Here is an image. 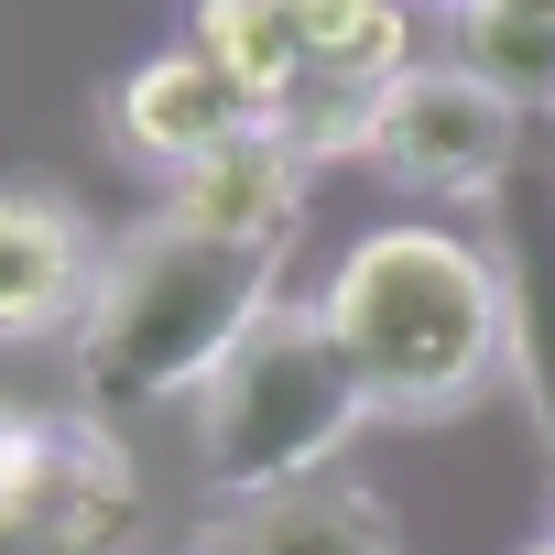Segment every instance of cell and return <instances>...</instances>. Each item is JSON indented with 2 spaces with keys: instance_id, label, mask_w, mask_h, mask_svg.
<instances>
[{
  "instance_id": "6",
  "label": "cell",
  "mask_w": 555,
  "mask_h": 555,
  "mask_svg": "<svg viewBox=\"0 0 555 555\" xmlns=\"http://www.w3.org/2000/svg\"><path fill=\"white\" fill-rule=\"evenodd\" d=\"M306 185H317V164H306V142H295L284 120H240L218 153H196V164L175 175L164 218L218 229V240H295Z\"/></svg>"
},
{
  "instance_id": "7",
  "label": "cell",
  "mask_w": 555,
  "mask_h": 555,
  "mask_svg": "<svg viewBox=\"0 0 555 555\" xmlns=\"http://www.w3.org/2000/svg\"><path fill=\"white\" fill-rule=\"evenodd\" d=\"M99 295V250H88V218L44 185H0V338H77Z\"/></svg>"
},
{
  "instance_id": "13",
  "label": "cell",
  "mask_w": 555,
  "mask_h": 555,
  "mask_svg": "<svg viewBox=\"0 0 555 555\" xmlns=\"http://www.w3.org/2000/svg\"><path fill=\"white\" fill-rule=\"evenodd\" d=\"M185 555H240V544H229V522H207V533H196Z\"/></svg>"
},
{
  "instance_id": "11",
  "label": "cell",
  "mask_w": 555,
  "mask_h": 555,
  "mask_svg": "<svg viewBox=\"0 0 555 555\" xmlns=\"http://www.w3.org/2000/svg\"><path fill=\"white\" fill-rule=\"evenodd\" d=\"M218 522H229L240 555H403L382 501L349 490V479H306L284 501H250V512H218Z\"/></svg>"
},
{
  "instance_id": "2",
  "label": "cell",
  "mask_w": 555,
  "mask_h": 555,
  "mask_svg": "<svg viewBox=\"0 0 555 555\" xmlns=\"http://www.w3.org/2000/svg\"><path fill=\"white\" fill-rule=\"evenodd\" d=\"M317 317L338 327L371 414L447 425L501 371V261L457 229H360L317 284Z\"/></svg>"
},
{
  "instance_id": "10",
  "label": "cell",
  "mask_w": 555,
  "mask_h": 555,
  "mask_svg": "<svg viewBox=\"0 0 555 555\" xmlns=\"http://www.w3.org/2000/svg\"><path fill=\"white\" fill-rule=\"evenodd\" d=\"M185 44L250 99V120H284L295 88H306V34H295L284 0H196V34Z\"/></svg>"
},
{
  "instance_id": "14",
  "label": "cell",
  "mask_w": 555,
  "mask_h": 555,
  "mask_svg": "<svg viewBox=\"0 0 555 555\" xmlns=\"http://www.w3.org/2000/svg\"><path fill=\"white\" fill-rule=\"evenodd\" d=\"M522 555H555V533H544V544H522Z\"/></svg>"
},
{
  "instance_id": "1",
  "label": "cell",
  "mask_w": 555,
  "mask_h": 555,
  "mask_svg": "<svg viewBox=\"0 0 555 555\" xmlns=\"http://www.w3.org/2000/svg\"><path fill=\"white\" fill-rule=\"evenodd\" d=\"M284 250L295 240H218L153 218L131 250L99 261V295L77 317V403L88 414L196 403L229 371V349L284 306Z\"/></svg>"
},
{
  "instance_id": "8",
  "label": "cell",
  "mask_w": 555,
  "mask_h": 555,
  "mask_svg": "<svg viewBox=\"0 0 555 555\" xmlns=\"http://www.w3.org/2000/svg\"><path fill=\"white\" fill-rule=\"evenodd\" d=\"M240 120H250V99H240L196 44H164V55H142V66L109 88V142H120L131 164H164V175H185L196 153H218Z\"/></svg>"
},
{
  "instance_id": "5",
  "label": "cell",
  "mask_w": 555,
  "mask_h": 555,
  "mask_svg": "<svg viewBox=\"0 0 555 555\" xmlns=\"http://www.w3.org/2000/svg\"><path fill=\"white\" fill-rule=\"evenodd\" d=\"M490 261H501V371L533 414V447L555 468V153H522L490 196Z\"/></svg>"
},
{
  "instance_id": "3",
  "label": "cell",
  "mask_w": 555,
  "mask_h": 555,
  "mask_svg": "<svg viewBox=\"0 0 555 555\" xmlns=\"http://www.w3.org/2000/svg\"><path fill=\"white\" fill-rule=\"evenodd\" d=\"M360 425H371V392H360L338 327L317 306H272L229 349V371L196 392V479L218 490V512L284 501V490L327 479Z\"/></svg>"
},
{
  "instance_id": "12",
  "label": "cell",
  "mask_w": 555,
  "mask_h": 555,
  "mask_svg": "<svg viewBox=\"0 0 555 555\" xmlns=\"http://www.w3.org/2000/svg\"><path fill=\"white\" fill-rule=\"evenodd\" d=\"M306 34V88H392L414 66V12L403 0H284Z\"/></svg>"
},
{
  "instance_id": "9",
  "label": "cell",
  "mask_w": 555,
  "mask_h": 555,
  "mask_svg": "<svg viewBox=\"0 0 555 555\" xmlns=\"http://www.w3.org/2000/svg\"><path fill=\"white\" fill-rule=\"evenodd\" d=\"M142 544V468L131 447L88 414L66 479L34 501V512H0V555H131Z\"/></svg>"
},
{
  "instance_id": "4",
  "label": "cell",
  "mask_w": 555,
  "mask_h": 555,
  "mask_svg": "<svg viewBox=\"0 0 555 555\" xmlns=\"http://www.w3.org/2000/svg\"><path fill=\"white\" fill-rule=\"evenodd\" d=\"M522 153H533L522 109L501 88H479L468 66H403L360 109V164H382L414 196H501V175Z\"/></svg>"
}]
</instances>
